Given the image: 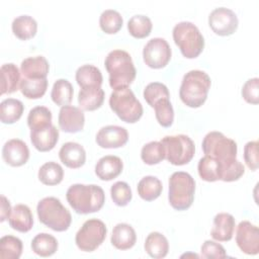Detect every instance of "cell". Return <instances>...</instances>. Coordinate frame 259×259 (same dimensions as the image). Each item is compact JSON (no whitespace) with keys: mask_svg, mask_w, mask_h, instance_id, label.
Listing matches in <instances>:
<instances>
[{"mask_svg":"<svg viewBox=\"0 0 259 259\" xmlns=\"http://www.w3.org/2000/svg\"><path fill=\"white\" fill-rule=\"evenodd\" d=\"M169 90L166 85L160 82H152L146 86L144 89V98L150 106H154V104L163 98H169Z\"/></svg>","mask_w":259,"mask_h":259,"instance_id":"cell-43","label":"cell"},{"mask_svg":"<svg viewBox=\"0 0 259 259\" xmlns=\"http://www.w3.org/2000/svg\"><path fill=\"white\" fill-rule=\"evenodd\" d=\"M242 96L244 100L251 104L259 102V79L252 78L246 81L242 88Z\"/></svg>","mask_w":259,"mask_h":259,"instance_id":"cell-45","label":"cell"},{"mask_svg":"<svg viewBox=\"0 0 259 259\" xmlns=\"http://www.w3.org/2000/svg\"><path fill=\"white\" fill-rule=\"evenodd\" d=\"M173 39L187 59H194L200 55L204 48V38L196 25L189 21L177 23L172 31Z\"/></svg>","mask_w":259,"mask_h":259,"instance_id":"cell-6","label":"cell"},{"mask_svg":"<svg viewBox=\"0 0 259 259\" xmlns=\"http://www.w3.org/2000/svg\"><path fill=\"white\" fill-rule=\"evenodd\" d=\"M64 170L56 162H47L38 170V179L45 185H57L62 182Z\"/></svg>","mask_w":259,"mask_h":259,"instance_id":"cell-35","label":"cell"},{"mask_svg":"<svg viewBox=\"0 0 259 259\" xmlns=\"http://www.w3.org/2000/svg\"><path fill=\"white\" fill-rule=\"evenodd\" d=\"M59 157L65 166L68 168L77 169L85 164L86 152L80 144L68 142L61 147L59 151Z\"/></svg>","mask_w":259,"mask_h":259,"instance_id":"cell-18","label":"cell"},{"mask_svg":"<svg viewBox=\"0 0 259 259\" xmlns=\"http://www.w3.org/2000/svg\"><path fill=\"white\" fill-rule=\"evenodd\" d=\"M244 160L249 169L255 171L259 166L258 157V142L251 141L248 142L244 147Z\"/></svg>","mask_w":259,"mask_h":259,"instance_id":"cell-46","label":"cell"},{"mask_svg":"<svg viewBox=\"0 0 259 259\" xmlns=\"http://www.w3.org/2000/svg\"><path fill=\"white\" fill-rule=\"evenodd\" d=\"M59 140V130L53 124L45 127L30 130L32 146L39 152H49L55 148Z\"/></svg>","mask_w":259,"mask_h":259,"instance_id":"cell-17","label":"cell"},{"mask_svg":"<svg viewBox=\"0 0 259 259\" xmlns=\"http://www.w3.org/2000/svg\"><path fill=\"white\" fill-rule=\"evenodd\" d=\"M204 155L210 156L220 162L236 159L237 143L227 138L221 132H210L205 135L201 145Z\"/></svg>","mask_w":259,"mask_h":259,"instance_id":"cell-9","label":"cell"},{"mask_svg":"<svg viewBox=\"0 0 259 259\" xmlns=\"http://www.w3.org/2000/svg\"><path fill=\"white\" fill-rule=\"evenodd\" d=\"M73 86L66 79L57 80L52 88V100L59 106L68 105L73 99Z\"/></svg>","mask_w":259,"mask_h":259,"instance_id":"cell-34","label":"cell"},{"mask_svg":"<svg viewBox=\"0 0 259 259\" xmlns=\"http://www.w3.org/2000/svg\"><path fill=\"white\" fill-rule=\"evenodd\" d=\"M76 81L81 88L101 87L103 77L100 70L93 65H83L76 71Z\"/></svg>","mask_w":259,"mask_h":259,"instance_id":"cell-26","label":"cell"},{"mask_svg":"<svg viewBox=\"0 0 259 259\" xmlns=\"http://www.w3.org/2000/svg\"><path fill=\"white\" fill-rule=\"evenodd\" d=\"M22 253V242L17 237L8 235L0 239V258L18 259Z\"/></svg>","mask_w":259,"mask_h":259,"instance_id":"cell-36","label":"cell"},{"mask_svg":"<svg viewBox=\"0 0 259 259\" xmlns=\"http://www.w3.org/2000/svg\"><path fill=\"white\" fill-rule=\"evenodd\" d=\"M137 235L134 228L124 223L117 224L111 234L110 242L118 250H127L135 246Z\"/></svg>","mask_w":259,"mask_h":259,"instance_id":"cell-22","label":"cell"},{"mask_svg":"<svg viewBox=\"0 0 259 259\" xmlns=\"http://www.w3.org/2000/svg\"><path fill=\"white\" fill-rule=\"evenodd\" d=\"M210 84V78L205 72L200 70L187 72L183 76L179 89L181 101L188 107L197 108L201 106L207 98Z\"/></svg>","mask_w":259,"mask_h":259,"instance_id":"cell-3","label":"cell"},{"mask_svg":"<svg viewBox=\"0 0 259 259\" xmlns=\"http://www.w3.org/2000/svg\"><path fill=\"white\" fill-rule=\"evenodd\" d=\"M128 140L127 131L118 125H106L101 127L96 135V143L104 149H115L122 147Z\"/></svg>","mask_w":259,"mask_h":259,"instance_id":"cell-14","label":"cell"},{"mask_svg":"<svg viewBox=\"0 0 259 259\" xmlns=\"http://www.w3.org/2000/svg\"><path fill=\"white\" fill-rule=\"evenodd\" d=\"M27 124L30 130L40 128L52 124V112L46 106H35L27 115Z\"/></svg>","mask_w":259,"mask_h":259,"instance_id":"cell-39","label":"cell"},{"mask_svg":"<svg viewBox=\"0 0 259 259\" xmlns=\"http://www.w3.org/2000/svg\"><path fill=\"white\" fill-rule=\"evenodd\" d=\"M36 212L40 223L56 232L67 231L72 222L70 211L62 204L59 198L54 196L39 200Z\"/></svg>","mask_w":259,"mask_h":259,"instance_id":"cell-4","label":"cell"},{"mask_svg":"<svg viewBox=\"0 0 259 259\" xmlns=\"http://www.w3.org/2000/svg\"><path fill=\"white\" fill-rule=\"evenodd\" d=\"M24 110L23 103L15 98L4 99L0 103V119L3 123L11 124L17 121Z\"/></svg>","mask_w":259,"mask_h":259,"instance_id":"cell-29","label":"cell"},{"mask_svg":"<svg viewBox=\"0 0 259 259\" xmlns=\"http://www.w3.org/2000/svg\"><path fill=\"white\" fill-rule=\"evenodd\" d=\"M105 68L109 75V85L118 89L127 87L136 78L137 71L130 54L122 50L111 51L105 59Z\"/></svg>","mask_w":259,"mask_h":259,"instance_id":"cell-2","label":"cell"},{"mask_svg":"<svg viewBox=\"0 0 259 259\" xmlns=\"http://www.w3.org/2000/svg\"><path fill=\"white\" fill-rule=\"evenodd\" d=\"M142 160L148 165H155L165 159V149L161 142H150L141 151Z\"/></svg>","mask_w":259,"mask_h":259,"instance_id":"cell-40","label":"cell"},{"mask_svg":"<svg viewBox=\"0 0 259 259\" xmlns=\"http://www.w3.org/2000/svg\"><path fill=\"white\" fill-rule=\"evenodd\" d=\"M104 101V91L101 87L81 88L78 94V103L83 110L98 109Z\"/></svg>","mask_w":259,"mask_h":259,"instance_id":"cell-24","label":"cell"},{"mask_svg":"<svg viewBox=\"0 0 259 259\" xmlns=\"http://www.w3.org/2000/svg\"><path fill=\"white\" fill-rule=\"evenodd\" d=\"M221 178L225 182L236 181L245 173L244 165L237 159L221 162Z\"/></svg>","mask_w":259,"mask_h":259,"instance_id":"cell-42","label":"cell"},{"mask_svg":"<svg viewBox=\"0 0 259 259\" xmlns=\"http://www.w3.org/2000/svg\"><path fill=\"white\" fill-rule=\"evenodd\" d=\"M1 94L13 93L18 90L20 84V72L13 63L4 64L0 69Z\"/></svg>","mask_w":259,"mask_h":259,"instance_id":"cell-25","label":"cell"},{"mask_svg":"<svg viewBox=\"0 0 259 259\" xmlns=\"http://www.w3.org/2000/svg\"><path fill=\"white\" fill-rule=\"evenodd\" d=\"M201 257L203 258H226L227 253L225 248L213 241L206 240L200 249Z\"/></svg>","mask_w":259,"mask_h":259,"instance_id":"cell-47","label":"cell"},{"mask_svg":"<svg viewBox=\"0 0 259 259\" xmlns=\"http://www.w3.org/2000/svg\"><path fill=\"white\" fill-rule=\"evenodd\" d=\"M31 249L38 256L49 257L55 254L58 250V241L50 234L40 233L32 239Z\"/></svg>","mask_w":259,"mask_h":259,"instance_id":"cell-30","label":"cell"},{"mask_svg":"<svg viewBox=\"0 0 259 259\" xmlns=\"http://www.w3.org/2000/svg\"><path fill=\"white\" fill-rule=\"evenodd\" d=\"M110 195L113 202L118 206H125L132 200V189L126 182L117 181L110 188Z\"/></svg>","mask_w":259,"mask_h":259,"instance_id":"cell-44","label":"cell"},{"mask_svg":"<svg viewBox=\"0 0 259 259\" xmlns=\"http://www.w3.org/2000/svg\"><path fill=\"white\" fill-rule=\"evenodd\" d=\"M50 65L42 56L29 57L24 59L20 65V73L22 78L27 79H44L47 78Z\"/></svg>","mask_w":259,"mask_h":259,"instance_id":"cell-19","label":"cell"},{"mask_svg":"<svg viewBox=\"0 0 259 259\" xmlns=\"http://www.w3.org/2000/svg\"><path fill=\"white\" fill-rule=\"evenodd\" d=\"M153 24L151 19L146 15H134L127 22V29L131 35L136 38H144L151 33Z\"/></svg>","mask_w":259,"mask_h":259,"instance_id":"cell-37","label":"cell"},{"mask_svg":"<svg viewBox=\"0 0 259 259\" xmlns=\"http://www.w3.org/2000/svg\"><path fill=\"white\" fill-rule=\"evenodd\" d=\"M58 122L63 132L75 134L83 130L85 116L80 108L73 105H65L60 109Z\"/></svg>","mask_w":259,"mask_h":259,"instance_id":"cell-15","label":"cell"},{"mask_svg":"<svg viewBox=\"0 0 259 259\" xmlns=\"http://www.w3.org/2000/svg\"><path fill=\"white\" fill-rule=\"evenodd\" d=\"M11 205L9 200L4 196L1 195V211H0V222H4L5 220L9 219L11 213Z\"/></svg>","mask_w":259,"mask_h":259,"instance_id":"cell-48","label":"cell"},{"mask_svg":"<svg viewBox=\"0 0 259 259\" xmlns=\"http://www.w3.org/2000/svg\"><path fill=\"white\" fill-rule=\"evenodd\" d=\"M208 24L214 33L227 36L236 31L239 21L233 10L226 7H219L210 12L208 16Z\"/></svg>","mask_w":259,"mask_h":259,"instance_id":"cell-12","label":"cell"},{"mask_svg":"<svg viewBox=\"0 0 259 259\" xmlns=\"http://www.w3.org/2000/svg\"><path fill=\"white\" fill-rule=\"evenodd\" d=\"M235 219L227 212H220L213 219V227L210 236L219 242H228L233 238L235 230Z\"/></svg>","mask_w":259,"mask_h":259,"instance_id":"cell-21","label":"cell"},{"mask_svg":"<svg viewBox=\"0 0 259 259\" xmlns=\"http://www.w3.org/2000/svg\"><path fill=\"white\" fill-rule=\"evenodd\" d=\"M160 142L165 149V158L172 165H185L189 163L194 156V143L186 135L166 136Z\"/></svg>","mask_w":259,"mask_h":259,"instance_id":"cell-8","label":"cell"},{"mask_svg":"<svg viewBox=\"0 0 259 259\" xmlns=\"http://www.w3.org/2000/svg\"><path fill=\"white\" fill-rule=\"evenodd\" d=\"M221 162L210 156L204 155L198 162L197 170L200 178L207 182H213L221 178Z\"/></svg>","mask_w":259,"mask_h":259,"instance_id":"cell-31","label":"cell"},{"mask_svg":"<svg viewBox=\"0 0 259 259\" xmlns=\"http://www.w3.org/2000/svg\"><path fill=\"white\" fill-rule=\"evenodd\" d=\"M162 189L161 181L155 176H146L138 183V193L146 201H152L158 198Z\"/></svg>","mask_w":259,"mask_h":259,"instance_id":"cell-32","label":"cell"},{"mask_svg":"<svg viewBox=\"0 0 259 259\" xmlns=\"http://www.w3.org/2000/svg\"><path fill=\"white\" fill-rule=\"evenodd\" d=\"M48 88V80L44 79H27L20 80L19 89L24 97L28 99H38L42 97Z\"/></svg>","mask_w":259,"mask_h":259,"instance_id":"cell-33","label":"cell"},{"mask_svg":"<svg viewBox=\"0 0 259 259\" xmlns=\"http://www.w3.org/2000/svg\"><path fill=\"white\" fill-rule=\"evenodd\" d=\"M109 106L124 122H137L143 115V106L128 87L113 90L109 97Z\"/></svg>","mask_w":259,"mask_h":259,"instance_id":"cell-7","label":"cell"},{"mask_svg":"<svg viewBox=\"0 0 259 259\" xmlns=\"http://www.w3.org/2000/svg\"><path fill=\"white\" fill-rule=\"evenodd\" d=\"M195 181L190 174L183 171L174 172L169 178L168 199L176 210H186L194 199Z\"/></svg>","mask_w":259,"mask_h":259,"instance_id":"cell-5","label":"cell"},{"mask_svg":"<svg viewBox=\"0 0 259 259\" xmlns=\"http://www.w3.org/2000/svg\"><path fill=\"white\" fill-rule=\"evenodd\" d=\"M70 206L80 214L98 211L104 204L105 194L103 189L95 184H73L66 193Z\"/></svg>","mask_w":259,"mask_h":259,"instance_id":"cell-1","label":"cell"},{"mask_svg":"<svg viewBox=\"0 0 259 259\" xmlns=\"http://www.w3.org/2000/svg\"><path fill=\"white\" fill-rule=\"evenodd\" d=\"M123 20L120 13L113 9L104 10L99 17L100 28L108 34L116 33L122 26Z\"/></svg>","mask_w":259,"mask_h":259,"instance_id":"cell-38","label":"cell"},{"mask_svg":"<svg viewBox=\"0 0 259 259\" xmlns=\"http://www.w3.org/2000/svg\"><path fill=\"white\" fill-rule=\"evenodd\" d=\"M236 243L240 250L248 255H256L259 252L258 227L248 221L241 222L237 227Z\"/></svg>","mask_w":259,"mask_h":259,"instance_id":"cell-13","label":"cell"},{"mask_svg":"<svg viewBox=\"0 0 259 259\" xmlns=\"http://www.w3.org/2000/svg\"><path fill=\"white\" fill-rule=\"evenodd\" d=\"M107 229L105 224L97 219L87 220L75 237L77 247L84 252L96 250L105 240Z\"/></svg>","mask_w":259,"mask_h":259,"instance_id":"cell-10","label":"cell"},{"mask_svg":"<svg viewBox=\"0 0 259 259\" xmlns=\"http://www.w3.org/2000/svg\"><path fill=\"white\" fill-rule=\"evenodd\" d=\"M171 48L166 39L154 37L150 39L143 50L146 65L153 69L164 68L171 59Z\"/></svg>","mask_w":259,"mask_h":259,"instance_id":"cell-11","label":"cell"},{"mask_svg":"<svg viewBox=\"0 0 259 259\" xmlns=\"http://www.w3.org/2000/svg\"><path fill=\"white\" fill-rule=\"evenodd\" d=\"M153 107L155 109V115L159 124L164 127H169L172 125L174 120V110L169 98L158 100Z\"/></svg>","mask_w":259,"mask_h":259,"instance_id":"cell-41","label":"cell"},{"mask_svg":"<svg viewBox=\"0 0 259 259\" xmlns=\"http://www.w3.org/2000/svg\"><path fill=\"white\" fill-rule=\"evenodd\" d=\"M11 27L16 37L21 40H26L35 35L37 23L35 19L29 15H20L13 19Z\"/></svg>","mask_w":259,"mask_h":259,"instance_id":"cell-28","label":"cell"},{"mask_svg":"<svg viewBox=\"0 0 259 259\" xmlns=\"http://www.w3.org/2000/svg\"><path fill=\"white\" fill-rule=\"evenodd\" d=\"M2 158L6 164L12 167L22 166L29 159L28 147L19 139L9 140L2 148Z\"/></svg>","mask_w":259,"mask_h":259,"instance_id":"cell-16","label":"cell"},{"mask_svg":"<svg viewBox=\"0 0 259 259\" xmlns=\"http://www.w3.org/2000/svg\"><path fill=\"white\" fill-rule=\"evenodd\" d=\"M145 251L153 258H164L169 251L168 240L161 233L152 232L146 238Z\"/></svg>","mask_w":259,"mask_h":259,"instance_id":"cell-27","label":"cell"},{"mask_svg":"<svg viewBox=\"0 0 259 259\" xmlns=\"http://www.w3.org/2000/svg\"><path fill=\"white\" fill-rule=\"evenodd\" d=\"M8 222L12 229L20 233L30 231L33 225V217L30 208L25 204H16L11 210Z\"/></svg>","mask_w":259,"mask_h":259,"instance_id":"cell-23","label":"cell"},{"mask_svg":"<svg viewBox=\"0 0 259 259\" xmlns=\"http://www.w3.org/2000/svg\"><path fill=\"white\" fill-rule=\"evenodd\" d=\"M123 164L119 157L107 155L100 158L95 165V174L103 181L116 178L122 171Z\"/></svg>","mask_w":259,"mask_h":259,"instance_id":"cell-20","label":"cell"}]
</instances>
